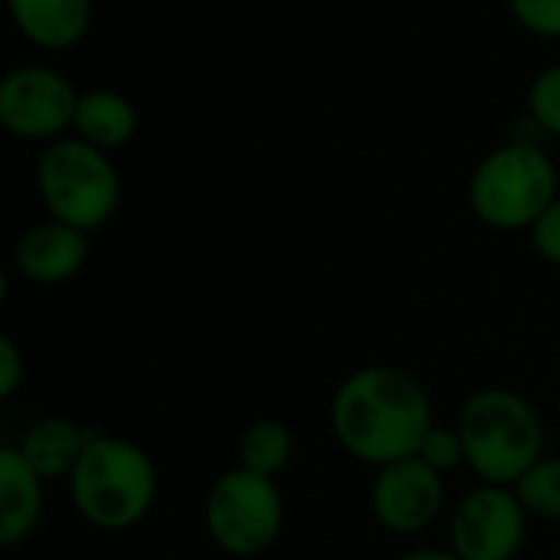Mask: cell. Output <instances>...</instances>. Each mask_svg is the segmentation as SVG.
Instances as JSON below:
<instances>
[{"instance_id": "4fadbf2b", "label": "cell", "mask_w": 560, "mask_h": 560, "mask_svg": "<svg viewBox=\"0 0 560 560\" xmlns=\"http://www.w3.org/2000/svg\"><path fill=\"white\" fill-rule=\"evenodd\" d=\"M93 432H86L70 416H40L27 425V432L18 442V452L34 468V475L47 481H60L73 475L77 462L83 458V448Z\"/></svg>"}, {"instance_id": "8fae6325", "label": "cell", "mask_w": 560, "mask_h": 560, "mask_svg": "<svg viewBox=\"0 0 560 560\" xmlns=\"http://www.w3.org/2000/svg\"><path fill=\"white\" fill-rule=\"evenodd\" d=\"M14 31L44 54H63L86 40L93 27V0H4Z\"/></svg>"}, {"instance_id": "2e32d148", "label": "cell", "mask_w": 560, "mask_h": 560, "mask_svg": "<svg viewBox=\"0 0 560 560\" xmlns=\"http://www.w3.org/2000/svg\"><path fill=\"white\" fill-rule=\"evenodd\" d=\"M511 488L524 504L527 517L560 521V455L537 458Z\"/></svg>"}, {"instance_id": "ffe728a7", "label": "cell", "mask_w": 560, "mask_h": 560, "mask_svg": "<svg viewBox=\"0 0 560 560\" xmlns=\"http://www.w3.org/2000/svg\"><path fill=\"white\" fill-rule=\"evenodd\" d=\"M530 237V247L540 260L560 267V195L547 205V211L530 224L527 231Z\"/></svg>"}, {"instance_id": "277c9868", "label": "cell", "mask_w": 560, "mask_h": 560, "mask_svg": "<svg viewBox=\"0 0 560 560\" xmlns=\"http://www.w3.org/2000/svg\"><path fill=\"white\" fill-rule=\"evenodd\" d=\"M557 195V165L530 139L491 149L468 178V208L491 231H530Z\"/></svg>"}, {"instance_id": "44dd1931", "label": "cell", "mask_w": 560, "mask_h": 560, "mask_svg": "<svg viewBox=\"0 0 560 560\" xmlns=\"http://www.w3.org/2000/svg\"><path fill=\"white\" fill-rule=\"evenodd\" d=\"M27 380V360H24V350L18 347L14 337H8L0 330V402H8L21 393Z\"/></svg>"}, {"instance_id": "52a82bcc", "label": "cell", "mask_w": 560, "mask_h": 560, "mask_svg": "<svg viewBox=\"0 0 560 560\" xmlns=\"http://www.w3.org/2000/svg\"><path fill=\"white\" fill-rule=\"evenodd\" d=\"M80 90L44 63H24L0 77V129L21 142L50 145L73 129Z\"/></svg>"}, {"instance_id": "9c48e42d", "label": "cell", "mask_w": 560, "mask_h": 560, "mask_svg": "<svg viewBox=\"0 0 560 560\" xmlns=\"http://www.w3.org/2000/svg\"><path fill=\"white\" fill-rule=\"evenodd\" d=\"M445 504V475L419 455L376 468L370 485V511L393 534L425 530Z\"/></svg>"}, {"instance_id": "ba28073f", "label": "cell", "mask_w": 560, "mask_h": 560, "mask_svg": "<svg viewBox=\"0 0 560 560\" xmlns=\"http://www.w3.org/2000/svg\"><path fill=\"white\" fill-rule=\"evenodd\" d=\"M527 521L514 488L478 481L452 508L448 550L458 560H514L527 540Z\"/></svg>"}, {"instance_id": "8992f818", "label": "cell", "mask_w": 560, "mask_h": 560, "mask_svg": "<svg viewBox=\"0 0 560 560\" xmlns=\"http://www.w3.org/2000/svg\"><path fill=\"white\" fill-rule=\"evenodd\" d=\"M201 517L218 550L250 560L267 553L284 530V494L273 478L234 465L208 485Z\"/></svg>"}, {"instance_id": "5bb4252c", "label": "cell", "mask_w": 560, "mask_h": 560, "mask_svg": "<svg viewBox=\"0 0 560 560\" xmlns=\"http://www.w3.org/2000/svg\"><path fill=\"white\" fill-rule=\"evenodd\" d=\"M139 132V109L136 103L119 90H86L80 93L77 116H73V136L103 149L116 152L126 149Z\"/></svg>"}, {"instance_id": "9a60e30c", "label": "cell", "mask_w": 560, "mask_h": 560, "mask_svg": "<svg viewBox=\"0 0 560 560\" xmlns=\"http://www.w3.org/2000/svg\"><path fill=\"white\" fill-rule=\"evenodd\" d=\"M291 462H294V432L288 422L264 416V419H254L241 432V439H237V465L241 468L277 481V475L288 471Z\"/></svg>"}, {"instance_id": "6da1fadb", "label": "cell", "mask_w": 560, "mask_h": 560, "mask_svg": "<svg viewBox=\"0 0 560 560\" xmlns=\"http://www.w3.org/2000/svg\"><path fill=\"white\" fill-rule=\"evenodd\" d=\"M435 425L425 386L402 366L370 363L347 373L330 399L337 445L373 468L412 458Z\"/></svg>"}, {"instance_id": "5b68a950", "label": "cell", "mask_w": 560, "mask_h": 560, "mask_svg": "<svg viewBox=\"0 0 560 560\" xmlns=\"http://www.w3.org/2000/svg\"><path fill=\"white\" fill-rule=\"evenodd\" d=\"M37 191L54 221L77 231L106 228L122 205V175L109 152L63 136L44 145L37 159Z\"/></svg>"}, {"instance_id": "e0dca14e", "label": "cell", "mask_w": 560, "mask_h": 560, "mask_svg": "<svg viewBox=\"0 0 560 560\" xmlns=\"http://www.w3.org/2000/svg\"><path fill=\"white\" fill-rule=\"evenodd\" d=\"M527 116L544 136L560 139V63L544 67L530 80V86H527Z\"/></svg>"}, {"instance_id": "7c38bea8", "label": "cell", "mask_w": 560, "mask_h": 560, "mask_svg": "<svg viewBox=\"0 0 560 560\" xmlns=\"http://www.w3.org/2000/svg\"><path fill=\"white\" fill-rule=\"evenodd\" d=\"M44 521V481L24 462L18 445H0V547L34 537Z\"/></svg>"}, {"instance_id": "30bf717a", "label": "cell", "mask_w": 560, "mask_h": 560, "mask_svg": "<svg viewBox=\"0 0 560 560\" xmlns=\"http://www.w3.org/2000/svg\"><path fill=\"white\" fill-rule=\"evenodd\" d=\"M90 234L63 221H37L14 244V267L37 288H60L80 277L90 260Z\"/></svg>"}, {"instance_id": "ac0fdd59", "label": "cell", "mask_w": 560, "mask_h": 560, "mask_svg": "<svg viewBox=\"0 0 560 560\" xmlns=\"http://www.w3.org/2000/svg\"><path fill=\"white\" fill-rule=\"evenodd\" d=\"M416 455H419L429 468H435L439 475H448V471H455V468L465 465V445H462L458 429H455V425H442V422H435V425L425 432V439H422V445H419Z\"/></svg>"}, {"instance_id": "7402d4cb", "label": "cell", "mask_w": 560, "mask_h": 560, "mask_svg": "<svg viewBox=\"0 0 560 560\" xmlns=\"http://www.w3.org/2000/svg\"><path fill=\"white\" fill-rule=\"evenodd\" d=\"M396 560H458V557L448 547H416V550L399 553Z\"/></svg>"}, {"instance_id": "d6986e66", "label": "cell", "mask_w": 560, "mask_h": 560, "mask_svg": "<svg viewBox=\"0 0 560 560\" xmlns=\"http://www.w3.org/2000/svg\"><path fill=\"white\" fill-rule=\"evenodd\" d=\"M508 11L530 37L560 40V0H508Z\"/></svg>"}, {"instance_id": "7a4b0ae2", "label": "cell", "mask_w": 560, "mask_h": 560, "mask_svg": "<svg viewBox=\"0 0 560 560\" xmlns=\"http://www.w3.org/2000/svg\"><path fill=\"white\" fill-rule=\"evenodd\" d=\"M70 498L96 530H129L155 508L159 468L139 442L93 432L70 475Z\"/></svg>"}, {"instance_id": "cb8c5ba5", "label": "cell", "mask_w": 560, "mask_h": 560, "mask_svg": "<svg viewBox=\"0 0 560 560\" xmlns=\"http://www.w3.org/2000/svg\"><path fill=\"white\" fill-rule=\"evenodd\" d=\"M514 560H521V557H514Z\"/></svg>"}, {"instance_id": "603a6c76", "label": "cell", "mask_w": 560, "mask_h": 560, "mask_svg": "<svg viewBox=\"0 0 560 560\" xmlns=\"http://www.w3.org/2000/svg\"><path fill=\"white\" fill-rule=\"evenodd\" d=\"M8 298H11V277H8L4 264H0V311H4Z\"/></svg>"}, {"instance_id": "3957f363", "label": "cell", "mask_w": 560, "mask_h": 560, "mask_svg": "<svg viewBox=\"0 0 560 560\" xmlns=\"http://www.w3.org/2000/svg\"><path fill=\"white\" fill-rule=\"evenodd\" d=\"M465 445V465L488 485H514L547 452L540 412L508 386L475 389L455 419Z\"/></svg>"}]
</instances>
